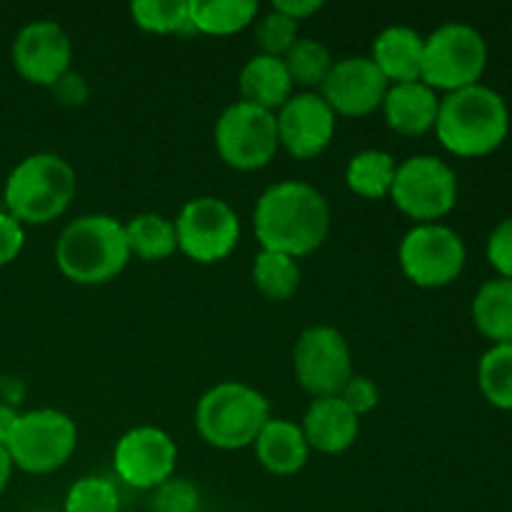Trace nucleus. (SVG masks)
Listing matches in <instances>:
<instances>
[{"label":"nucleus","mask_w":512,"mask_h":512,"mask_svg":"<svg viewBox=\"0 0 512 512\" xmlns=\"http://www.w3.org/2000/svg\"><path fill=\"white\" fill-rule=\"evenodd\" d=\"M398 260L410 283L425 290H438L463 275L468 250L450 225L418 223L400 240Z\"/></svg>","instance_id":"9"},{"label":"nucleus","mask_w":512,"mask_h":512,"mask_svg":"<svg viewBox=\"0 0 512 512\" xmlns=\"http://www.w3.org/2000/svg\"><path fill=\"white\" fill-rule=\"evenodd\" d=\"M130 15L135 25L148 33L170 35L193 30L188 0H135L130 3Z\"/></svg>","instance_id":"29"},{"label":"nucleus","mask_w":512,"mask_h":512,"mask_svg":"<svg viewBox=\"0 0 512 512\" xmlns=\"http://www.w3.org/2000/svg\"><path fill=\"white\" fill-rule=\"evenodd\" d=\"M473 323L493 345L512 343V280H485L473 298Z\"/></svg>","instance_id":"22"},{"label":"nucleus","mask_w":512,"mask_h":512,"mask_svg":"<svg viewBox=\"0 0 512 512\" xmlns=\"http://www.w3.org/2000/svg\"><path fill=\"white\" fill-rule=\"evenodd\" d=\"M283 60L293 85H303L308 90H320L335 63L328 45L315 38H298V43L285 53Z\"/></svg>","instance_id":"28"},{"label":"nucleus","mask_w":512,"mask_h":512,"mask_svg":"<svg viewBox=\"0 0 512 512\" xmlns=\"http://www.w3.org/2000/svg\"><path fill=\"white\" fill-rule=\"evenodd\" d=\"M25 245V230L8 210H0V268L10 265Z\"/></svg>","instance_id":"35"},{"label":"nucleus","mask_w":512,"mask_h":512,"mask_svg":"<svg viewBox=\"0 0 512 512\" xmlns=\"http://www.w3.org/2000/svg\"><path fill=\"white\" fill-rule=\"evenodd\" d=\"M5 448L15 468L30 475H48L63 468L75 453L78 428H75V420L63 410H30V413H20Z\"/></svg>","instance_id":"8"},{"label":"nucleus","mask_w":512,"mask_h":512,"mask_svg":"<svg viewBox=\"0 0 512 512\" xmlns=\"http://www.w3.org/2000/svg\"><path fill=\"white\" fill-rule=\"evenodd\" d=\"M20 413H15V408L0 403V445H8L10 435H13L15 423H18Z\"/></svg>","instance_id":"38"},{"label":"nucleus","mask_w":512,"mask_h":512,"mask_svg":"<svg viewBox=\"0 0 512 512\" xmlns=\"http://www.w3.org/2000/svg\"><path fill=\"white\" fill-rule=\"evenodd\" d=\"M435 135L458 158H485L510 135V108L498 90L478 83L440 98Z\"/></svg>","instance_id":"2"},{"label":"nucleus","mask_w":512,"mask_h":512,"mask_svg":"<svg viewBox=\"0 0 512 512\" xmlns=\"http://www.w3.org/2000/svg\"><path fill=\"white\" fill-rule=\"evenodd\" d=\"M335 118L338 115L318 90L290 95L288 103L275 113L280 148L288 150L295 160L318 158L333 143L335 125H338Z\"/></svg>","instance_id":"14"},{"label":"nucleus","mask_w":512,"mask_h":512,"mask_svg":"<svg viewBox=\"0 0 512 512\" xmlns=\"http://www.w3.org/2000/svg\"><path fill=\"white\" fill-rule=\"evenodd\" d=\"M13 458H10L8 448L5 445H0V493H3L5 488H8L10 483V475H13Z\"/></svg>","instance_id":"39"},{"label":"nucleus","mask_w":512,"mask_h":512,"mask_svg":"<svg viewBox=\"0 0 512 512\" xmlns=\"http://www.w3.org/2000/svg\"><path fill=\"white\" fill-rule=\"evenodd\" d=\"M253 283L263 298L285 303L300 288L298 260L275 250H260L253 260Z\"/></svg>","instance_id":"26"},{"label":"nucleus","mask_w":512,"mask_h":512,"mask_svg":"<svg viewBox=\"0 0 512 512\" xmlns=\"http://www.w3.org/2000/svg\"><path fill=\"white\" fill-rule=\"evenodd\" d=\"M255 45L260 55H273V58H285L290 48L298 43V23L288 15L270 8L268 13L255 20Z\"/></svg>","instance_id":"31"},{"label":"nucleus","mask_w":512,"mask_h":512,"mask_svg":"<svg viewBox=\"0 0 512 512\" xmlns=\"http://www.w3.org/2000/svg\"><path fill=\"white\" fill-rule=\"evenodd\" d=\"M130 260L123 223L103 213L80 215L55 243V263L78 285H103L118 278Z\"/></svg>","instance_id":"3"},{"label":"nucleus","mask_w":512,"mask_h":512,"mask_svg":"<svg viewBox=\"0 0 512 512\" xmlns=\"http://www.w3.org/2000/svg\"><path fill=\"white\" fill-rule=\"evenodd\" d=\"M395 163L388 150L368 148L355 153L345 168V183L355 195L368 200H383L390 195L395 180Z\"/></svg>","instance_id":"24"},{"label":"nucleus","mask_w":512,"mask_h":512,"mask_svg":"<svg viewBox=\"0 0 512 512\" xmlns=\"http://www.w3.org/2000/svg\"><path fill=\"white\" fill-rule=\"evenodd\" d=\"M73 43L55 20H33L13 40V65L28 83L53 88L70 70Z\"/></svg>","instance_id":"16"},{"label":"nucleus","mask_w":512,"mask_h":512,"mask_svg":"<svg viewBox=\"0 0 512 512\" xmlns=\"http://www.w3.org/2000/svg\"><path fill=\"white\" fill-rule=\"evenodd\" d=\"M178 445L165 430L140 425L115 443L113 465L118 478L135 490H155L173 478Z\"/></svg>","instance_id":"13"},{"label":"nucleus","mask_w":512,"mask_h":512,"mask_svg":"<svg viewBox=\"0 0 512 512\" xmlns=\"http://www.w3.org/2000/svg\"><path fill=\"white\" fill-rule=\"evenodd\" d=\"M423 48L425 38L408 25H390L380 30L373 40V60L380 73L395 83H415L423 73Z\"/></svg>","instance_id":"19"},{"label":"nucleus","mask_w":512,"mask_h":512,"mask_svg":"<svg viewBox=\"0 0 512 512\" xmlns=\"http://www.w3.org/2000/svg\"><path fill=\"white\" fill-rule=\"evenodd\" d=\"M78 190V175L55 153H33L20 160L5 180V208L15 220L45 225L70 208Z\"/></svg>","instance_id":"4"},{"label":"nucleus","mask_w":512,"mask_h":512,"mask_svg":"<svg viewBox=\"0 0 512 512\" xmlns=\"http://www.w3.org/2000/svg\"><path fill=\"white\" fill-rule=\"evenodd\" d=\"M253 448L258 463L273 475L300 473L310 455V445L305 440L303 428L285 418H270L255 438Z\"/></svg>","instance_id":"20"},{"label":"nucleus","mask_w":512,"mask_h":512,"mask_svg":"<svg viewBox=\"0 0 512 512\" xmlns=\"http://www.w3.org/2000/svg\"><path fill=\"white\" fill-rule=\"evenodd\" d=\"M50 90H53L58 103L70 105V108L83 105L85 98H88V83H85L83 75L75 73V70H68V73H65Z\"/></svg>","instance_id":"36"},{"label":"nucleus","mask_w":512,"mask_h":512,"mask_svg":"<svg viewBox=\"0 0 512 512\" xmlns=\"http://www.w3.org/2000/svg\"><path fill=\"white\" fill-rule=\"evenodd\" d=\"M153 512H200V493L183 478H170L153 490Z\"/></svg>","instance_id":"32"},{"label":"nucleus","mask_w":512,"mask_h":512,"mask_svg":"<svg viewBox=\"0 0 512 512\" xmlns=\"http://www.w3.org/2000/svg\"><path fill=\"white\" fill-rule=\"evenodd\" d=\"M65 512H120V495L105 478H80L65 495Z\"/></svg>","instance_id":"30"},{"label":"nucleus","mask_w":512,"mask_h":512,"mask_svg":"<svg viewBox=\"0 0 512 512\" xmlns=\"http://www.w3.org/2000/svg\"><path fill=\"white\" fill-rule=\"evenodd\" d=\"M215 148L225 165L235 170H260L280 148L278 120L253 103H230L215 123Z\"/></svg>","instance_id":"10"},{"label":"nucleus","mask_w":512,"mask_h":512,"mask_svg":"<svg viewBox=\"0 0 512 512\" xmlns=\"http://www.w3.org/2000/svg\"><path fill=\"white\" fill-rule=\"evenodd\" d=\"M478 388L493 408L512 413V343L485 350L478 363Z\"/></svg>","instance_id":"27"},{"label":"nucleus","mask_w":512,"mask_h":512,"mask_svg":"<svg viewBox=\"0 0 512 512\" xmlns=\"http://www.w3.org/2000/svg\"><path fill=\"white\" fill-rule=\"evenodd\" d=\"M388 88V78L380 73L373 60L365 55H350V58L335 60L318 93L335 115L365 118L383 108Z\"/></svg>","instance_id":"15"},{"label":"nucleus","mask_w":512,"mask_h":512,"mask_svg":"<svg viewBox=\"0 0 512 512\" xmlns=\"http://www.w3.org/2000/svg\"><path fill=\"white\" fill-rule=\"evenodd\" d=\"M303 435L310 450L340 455L355 445L360 435V418L338 398H313L303 418Z\"/></svg>","instance_id":"17"},{"label":"nucleus","mask_w":512,"mask_h":512,"mask_svg":"<svg viewBox=\"0 0 512 512\" xmlns=\"http://www.w3.org/2000/svg\"><path fill=\"white\" fill-rule=\"evenodd\" d=\"M270 418L268 398L253 385L238 380L213 385L195 405V428L200 438L218 450L253 445Z\"/></svg>","instance_id":"5"},{"label":"nucleus","mask_w":512,"mask_h":512,"mask_svg":"<svg viewBox=\"0 0 512 512\" xmlns=\"http://www.w3.org/2000/svg\"><path fill=\"white\" fill-rule=\"evenodd\" d=\"M485 255L498 278L512 280V215L495 225L485 245Z\"/></svg>","instance_id":"33"},{"label":"nucleus","mask_w":512,"mask_h":512,"mask_svg":"<svg viewBox=\"0 0 512 512\" xmlns=\"http://www.w3.org/2000/svg\"><path fill=\"white\" fill-rule=\"evenodd\" d=\"M338 398L343 400V403L348 405V408L353 410L358 418L373 413L380 403L378 385H375L370 378H365V375H358V373H353V378L343 385V390L338 393Z\"/></svg>","instance_id":"34"},{"label":"nucleus","mask_w":512,"mask_h":512,"mask_svg":"<svg viewBox=\"0 0 512 512\" xmlns=\"http://www.w3.org/2000/svg\"><path fill=\"white\" fill-rule=\"evenodd\" d=\"M390 200L418 223H438L458 205V175L438 155H410L395 168Z\"/></svg>","instance_id":"7"},{"label":"nucleus","mask_w":512,"mask_h":512,"mask_svg":"<svg viewBox=\"0 0 512 512\" xmlns=\"http://www.w3.org/2000/svg\"><path fill=\"white\" fill-rule=\"evenodd\" d=\"M293 368L305 393L333 398L353 378V353L345 335L333 325H313L295 343Z\"/></svg>","instance_id":"12"},{"label":"nucleus","mask_w":512,"mask_h":512,"mask_svg":"<svg viewBox=\"0 0 512 512\" xmlns=\"http://www.w3.org/2000/svg\"><path fill=\"white\" fill-rule=\"evenodd\" d=\"M260 250L305 258L330 233V205L320 190L303 180H280L263 190L253 210Z\"/></svg>","instance_id":"1"},{"label":"nucleus","mask_w":512,"mask_h":512,"mask_svg":"<svg viewBox=\"0 0 512 512\" xmlns=\"http://www.w3.org/2000/svg\"><path fill=\"white\" fill-rule=\"evenodd\" d=\"M440 98L433 88L415 80V83H395L390 85L383 100L385 123L393 133L405 138H418L430 133L438 120Z\"/></svg>","instance_id":"18"},{"label":"nucleus","mask_w":512,"mask_h":512,"mask_svg":"<svg viewBox=\"0 0 512 512\" xmlns=\"http://www.w3.org/2000/svg\"><path fill=\"white\" fill-rule=\"evenodd\" d=\"M270 8H275L278 13L288 15V18H293L295 23H300V20L318 13V10L323 8V3H320V0H275Z\"/></svg>","instance_id":"37"},{"label":"nucleus","mask_w":512,"mask_h":512,"mask_svg":"<svg viewBox=\"0 0 512 512\" xmlns=\"http://www.w3.org/2000/svg\"><path fill=\"white\" fill-rule=\"evenodd\" d=\"M488 68V40L468 23H443L425 38L423 80L428 88L455 90L478 85Z\"/></svg>","instance_id":"6"},{"label":"nucleus","mask_w":512,"mask_h":512,"mask_svg":"<svg viewBox=\"0 0 512 512\" xmlns=\"http://www.w3.org/2000/svg\"><path fill=\"white\" fill-rule=\"evenodd\" d=\"M190 25L205 35H233L258 18L255 0H188Z\"/></svg>","instance_id":"23"},{"label":"nucleus","mask_w":512,"mask_h":512,"mask_svg":"<svg viewBox=\"0 0 512 512\" xmlns=\"http://www.w3.org/2000/svg\"><path fill=\"white\" fill-rule=\"evenodd\" d=\"M125 228L130 255H138L145 263H158L178 250L175 223L160 213H140L130 218Z\"/></svg>","instance_id":"25"},{"label":"nucleus","mask_w":512,"mask_h":512,"mask_svg":"<svg viewBox=\"0 0 512 512\" xmlns=\"http://www.w3.org/2000/svg\"><path fill=\"white\" fill-rule=\"evenodd\" d=\"M238 88L245 103H253L258 108L270 110V113H278L288 103L290 95H293L295 85L290 80L283 58L258 53L240 70Z\"/></svg>","instance_id":"21"},{"label":"nucleus","mask_w":512,"mask_h":512,"mask_svg":"<svg viewBox=\"0 0 512 512\" xmlns=\"http://www.w3.org/2000/svg\"><path fill=\"white\" fill-rule=\"evenodd\" d=\"M178 250L190 260L213 265L228 258L240 240V218L223 198L200 195L188 200L175 218Z\"/></svg>","instance_id":"11"}]
</instances>
